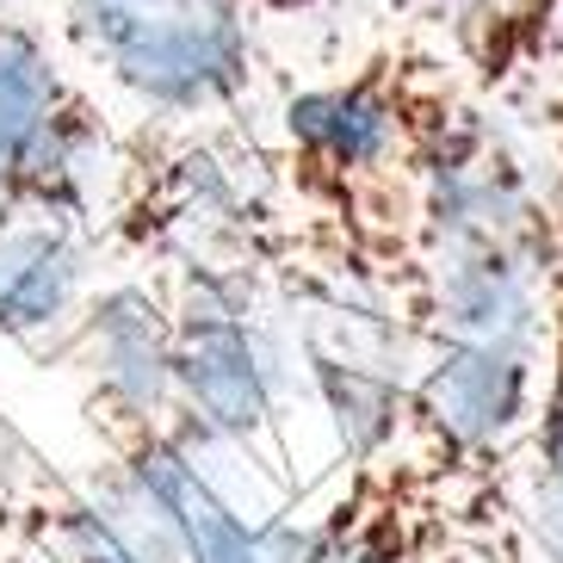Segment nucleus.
Listing matches in <instances>:
<instances>
[{
  "instance_id": "1",
  "label": "nucleus",
  "mask_w": 563,
  "mask_h": 563,
  "mask_svg": "<svg viewBox=\"0 0 563 563\" xmlns=\"http://www.w3.org/2000/svg\"><path fill=\"white\" fill-rule=\"evenodd\" d=\"M279 150H261L242 124H143L124 136L100 230L124 254L162 266H223L285 279L303 254L298 223L279 205Z\"/></svg>"
},
{
  "instance_id": "2",
  "label": "nucleus",
  "mask_w": 563,
  "mask_h": 563,
  "mask_svg": "<svg viewBox=\"0 0 563 563\" xmlns=\"http://www.w3.org/2000/svg\"><path fill=\"white\" fill-rule=\"evenodd\" d=\"M63 37L150 124H230L261 81L249 0H63Z\"/></svg>"
},
{
  "instance_id": "3",
  "label": "nucleus",
  "mask_w": 563,
  "mask_h": 563,
  "mask_svg": "<svg viewBox=\"0 0 563 563\" xmlns=\"http://www.w3.org/2000/svg\"><path fill=\"white\" fill-rule=\"evenodd\" d=\"M174 415L186 428L285 471V347L266 316V279L223 266H167Z\"/></svg>"
},
{
  "instance_id": "4",
  "label": "nucleus",
  "mask_w": 563,
  "mask_h": 563,
  "mask_svg": "<svg viewBox=\"0 0 563 563\" xmlns=\"http://www.w3.org/2000/svg\"><path fill=\"white\" fill-rule=\"evenodd\" d=\"M124 136L63 63L51 37L0 7V230L51 217L100 235Z\"/></svg>"
},
{
  "instance_id": "5",
  "label": "nucleus",
  "mask_w": 563,
  "mask_h": 563,
  "mask_svg": "<svg viewBox=\"0 0 563 563\" xmlns=\"http://www.w3.org/2000/svg\"><path fill=\"white\" fill-rule=\"evenodd\" d=\"M415 32L440 37V63L489 112L539 106L563 56V0H384Z\"/></svg>"
},
{
  "instance_id": "6",
  "label": "nucleus",
  "mask_w": 563,
  "mask_h": 563,
  "mask_svg": "<svg viewBox=\"0 0 563 563\" xmlns=\"http://www.w3.org/2000/svg\"><path fill=\"white\" fill-rule=\"evenodd\" d=\"M51 353L75 360V372L87 378V415L118 421L174 415V329L150 285L124 279L93 291Z\"/></svg>"
},
{
  "instance_id": "7",
  "label": "nucleus",
  "mask_w": 563,
  "mask_h": 563,
  "mask_svg": "<svg viewBox=\"0 0 563 563\" xmlns=\"http://www.w3.org/2000/svg\"><path fill=\"white\" fill-rule=\"evenodd\" d=\"M100 235L51 223V217H25L0 230V334L19 347H44L63 341L68 322L87 303V273H93Z\"/></svg>"
},
{
  "instance_id": "8",
  "label": "nucleus",
  "mask_w": 563,
  "mask_h": 563,
  "mask_svg": "<svg viewBox=\"0 0 563 563\" xmlns=\"http://www.w3.org/2000/svg\"><path fill=\"white\" fill-rule=\"evenodd\" d=\"M37 539L51 563H186L167 520L118 471H106V483H87V489H63L44 508Z\"/></svg>"
},
{
  "instance_id": "9",
  "label": "nucleus",
  "mask_w": 563,
  "mask_h": 563,
  "mask_svg": "<svg viewBox=\"0 0 563 563\" xmlns=\"http://www.w3.org/2000/svg\"><path fill=\"white\" fill-rule=\"evenodd\" d=\"M520 514L545 563H563V249L545 279V334H539V402L520 452Z\"/></svg>"
},
{
  "instance_id": "10",
  "label": "nucleus",
  "mask_w": 563,
  "mask_h": 563,
  "mask_svg": "<svg viewBox=\"0 0 563 563\" xmlns=\"http://www.w3.org/2000/svg\"><path fill=\"white\" fill-rule=\"evenodd\" d=\"M254 13H279V19H298V13H322L334 0H249Z\"/></svg>"
}]
</instances>
